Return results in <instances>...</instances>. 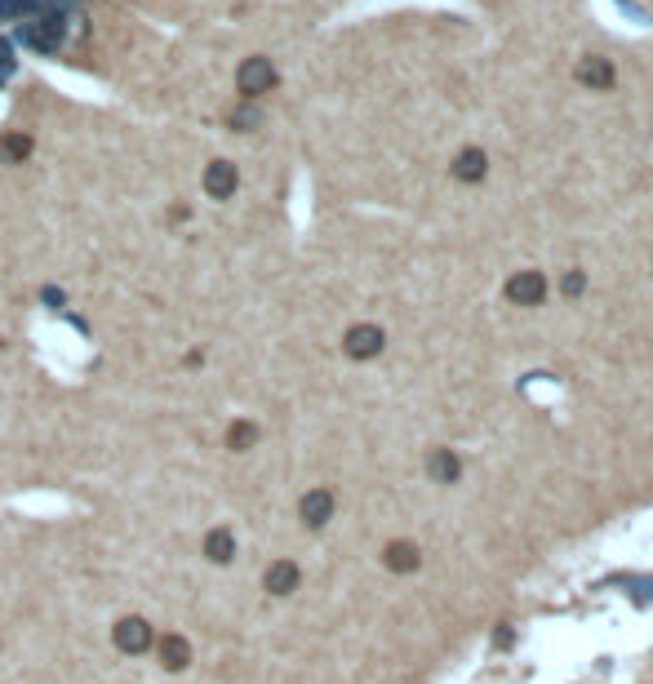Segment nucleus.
<instances>
[{"instance_id":"nucleus-1","label":"nucleus","mask_w":653,"mask_h":684,"mask_svg":"<svg viewBox=\"0 0 653 684\" xmlns=\"http://www.w3.org/2000/svg\"><path fill=\"white\" fill-rule=\"evenodd\" d=\"M36 72L58 89V94H67V98H76V103H107V89L98 85V81H89V76H81V72H67V67H50V63H36Z\"/></svg>"},{"instance_id":"nucleus-2","label":"nucleus","mask_w":653,"mask_h":684,"mask_svg":"<svg viewBox=\"0 0 653 684\" xmlns=\"http://www.w3.org/2000/svg\"><path fill=\"white\" fill-rule=\"evenodd\" d=\"M507 298H511L516 307H538V302L547 298V276H542V271H516V276L507 280Z\"/></svg>"},{"instance_id":"nucleus-3","label":"nucleus","mask_w":653,"mask_h":684,"mask_svg":"<svg viewBox=\"0 0 653 684\" xmlns=\"http://www.w3.org/2000/svg\"><path fill=\"white\" fill-rule=\"evenodd\" d=\"M383 564H387L392 573H414V569L423 564V551H418V542H409V538H396V542H387V551H383Z\"/></svg>"},{"instance_id":"nucleus-4","label":"nucleus","mask_w":653,"mask_h":684,"mask_svg":"<svg viewBox=\"0 0 653 684\" xmlns=\"http://www.w3.org/2000/svg\"><path fill=\"white\" fill-rule=\"evenodd\" d=\"M116 644H120L125 653H143V649L152 644V626H147L143 618H125V622L116 626Z\"/></svg>"},{"instance_id":"nucleus-5","label":"nucleus","mask_w":653,"mask_h":684,"mask_svg":"<svg viewBox=\"0 0 653 684\" xmlns=\"http://www.w3.org/2000/svg\"><path fill=\"white\" fill-rule=\"evenodd\" d=\"M578 81H582L587 89H609V85H613V63L591 54V58L578 63Z\"/></svg>"},{"instance_id":"nucleus-6","label":"nucleus","mask_w":653,"mask_h":684,"mask_svg":"<svg viewBox=\"0 0 653 684\" xmlns=\"http://www.w3.org/2000/svg\"><path fill=\"white\" fill-rule=\"evenodd\" d=\"M427 471H431V480H436V485H454V480L463 476V462H458V454H454V449H431Z\"/></svg>"},{"instance_id":"nucleus-7","label":"nucleus","mask_w":653,"mask_h":684,"mask_svg":"<svg viewBox=\"0 0 653 684\" xmlns=\"http://www.w3.org/2000/svg\"><path fill=\"white\" fill-rule=\"evenodd\" d=\"M298 511H302V525L320 529L324 520H330V516H334V498H330V494H324V489H315V494H307V498H302V507H298Z\"/></svg>"},{"instance_id":"nucleus-8","label":"nucleus","mask_w":653,"mask_h":684,"mask_svg":"<svg viewBox=\"0 0 653 684\" xmlns=\"http://www.w3.org/2000/svg\"><path fill=\"white\" fill-rule=\"evenodd\" d=\"M485 174H489V160H485V152H480V147L458 152V160H454V178H463V183H480Z\"/></svg>"},{"instance_id":"nucleus-9","label":"nucleus","mask_w":653,"mask_h":684,"mask_svg":"<svg viewBox=\"0 0 653 684\" xmlns=\"http://www.w3.org/2000/svg\"><path fill=\"white\" fill-rule=\"evenodd\" d=\"M347 352H352V356H361V361H365V356H378V352H383V333H378L374 324L352 329V333H347Z\"/></svg>"},{"instance_id":"nucleus-10","label":"nucleus","mask_w":653,"mask_h":684,"mask_svg":"<svg viewBox=\"0 0 653 684\" xmlns=\"http://www.w3.org/2000/svg\"><path fill=\"white\" fill-rule=\"evenodd\" d=\"M262 582H267V591H271V595H289V591L298 587V564L276 560V564L267 569V578H262Z\"/></svg>"},{"instance_id":"nucleus-11","label":"nucleus","mask_w":653,"mask_h":684,"mask_svg":"<svg viewBox=\"0 0 653 684\" xmlns=\"http://www.w3.org/2000/svg\"><path fill=\"white\" fill-rule=\"evenodd\" d=\"M187 657H191V649H187L183 635H165V640H160V662H165L169 671H183Z\"/></svg>"},{"instance_id":"nucleus-12","label":"nucleus","mask_w":653,"mask_h":684,"mask_svg":"<svg viewBox=\"0 0 653 684\" xmlns=\"http://www.w3.org/2000/svg\"><path fill=\"white\" fill-rule=\"evenodd\" d=\"M205 551H209V560H218V564H227V560H231V533H227V529H218V533H209V538H205Z\"/></svg>"},{"instance_id":"nucleus-13","label":"nucleus","mask_w":653,"mask_h":684,"mask_svg":"<svg viewBox=\"0 0 653 684\" xmlns=\"http://www.w3.org/2000/svg\"><path fill=\"white\" fill-rule=\"evenodd\" d=\"M560 289H564V293H569V298H578V293H582V289H587V280H582V271H569V276H564V280H560Z\"/></svg>"}]
</instances>
